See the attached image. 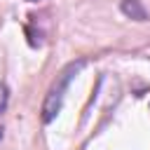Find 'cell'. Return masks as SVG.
<instances>
[{"label":"cell","mask_w":150,"mask_h":150,"mask_svg":"<svg viewBox=\"0 0 150 150\" xmlns=\"http://www.w3.org/2000/svg\"><path fill=\"white\" fill-rule=\"evenodd\" d=\"M0 141H2V127H0Z\"/></svg>","instance_id":"277c9868"},{"label":"cell","mask_w":150,"mask_h":150,"mask_svg":"<svg viewBox=\"0 0 150 150\" xmlns=\"http://www.w3.org/2000/svg\"><path fill=\"white\" fill-rule=\"evenodd\" d=\"M28 2H38V0H28Z\"/></svg>","instance_id":"5b68a950"},{"label":"cell","mask_w":150,"mask_h":150,"mask_svg":"<svg viewBox=\"0 0 150 150\" xmlns=\"http://www.w3.org/2000/svg\"><path fill=\"white\" fill-rule=\"evenodd\" d=\"M7 103H9V89L0 82V115L7 110Z\"/></svg>","instance_id":"3957f363"},{"label":"cell","mask_w":150,"mask_h":150,"mask_svg":"<svg viewBox=\"0 0 150 150\" xmlns=\"http://www.w3.org/2000/svg\"><path fill=\"white\" fill-rule=\"evenodd\" d=\"M120 9H122L124 16L134 19V21H145V19H148V12H145V7L141 5V0H122V2H120Z\"/></svg>","instance_id":"7a4b0ae2"},{"label":"cell","mask_w":150,"mask_h":150,"mask_svg":"<svg viewBox=\"0 0 150 150\" xmlns=\"http://www.w3.org/2000/svg\"><path fill=\"white\" fill-rule=\"evenodd\" d=\"M84 66V61H73V63H68L63 70H61V75L56 77V82L49 87V91H47V98H45V103H42V122L47 124V122H52L54 117H56V112L61 110V105H63V94H66V89H68V84H70V80L77 75V70Z\"/></svg>","instance_id":"6da1fadb"}]
</instances>
